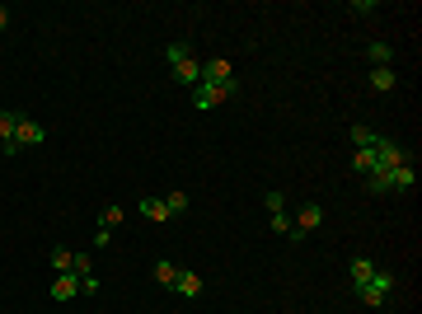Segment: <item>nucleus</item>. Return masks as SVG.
<instances>
[{"instance_id":"26","label":"nucleus","mask_w":422,"mask_h":314,"mask_svg":"<svg viewBox=\"0 0 422 314\" xmlns=\"http://www.w3.org/2000/svg\"><path fill=\"white\" fill-rule=\"evenodd\" d=\"M263 202H267V216H277V211H286V197H281V192H267Z\"/></svg>"},{"instance_id":"28","label":"nucleus","mask_w":422,"mask_h":314,"mask_svg":"<svg viewBox=\"0 0 422 314\" xmlns=\"http://www.w3.org/2000/svg\"><path fill=\"white\" fill-rule=\"evenodd\" d=\"M352 15H375V0H352Z\"/></svg>"},{"instance_id":"10","label":"nucleus","mask_w":422,"mask_h":314,"mask_svg":"<svg viewBox=\"0 0 422 314\" xmlns=\"http://www.w3.org/2000/svg\"><path fill=\"white\" fill-rule=\"evenodd\" d=\"M141 216H146V220H155V225L174 220V216H169V206H164V197H141Z\"/></svg>"},{"instance_id":"27","label":"nucleus","mask_w":422,"mask_h":314,"mask_svg":"<svg viewBox=\"0 0 422 314\" xmlns=\"http://www.w3.org/2000/svg\"><path fill=\"white\" fill-rule=\"evenodd\" d=\"M90 244H94V249H108V244H113V230H104V225H99V230H94V239H90Z\"/></svg>"},{"instance_id":"15","label":"nucleus","mask_w":422,"mask_h":314,"mask_svg":"<svg viewBox=\"0 0 422 314\" xmlns=\"http://www.w3.org/2000/svg\"><path fill=\"white\" fill-rule=\"evenodd\" d=\"M366 188H371V197H390L394 183H390V173L385 169H375V173H366Z\"/></svg>"},{"instance_id":"6","label":"nucleus","mask_w":422,"mask_h":314,"mask_svg":"<svg viewBox=\"0 0 422 314\" xmlns=\"http://www.w3.org/2000/svg\"><path fill=\"white\" fill-rule=\"evenodd\" d=\"M347 277H352V286H366L375 277V258L371 253H352V263H347Z\"/></svg>"},{"instance_id":"23","label":"nucleus","mask_w":422,"mask_h":314,"mask_svg":"<svg viewBox=\"0 0 422 314\" xmlns=\"http://www.w3.org/2000/svg\"><path fill=\"white\" fill-rule=\"evenodd\" d=\"M164 206H169V216H183V211H188V192L183 188L169 192V197H164Z\"/></svg>"},{"instance_id":"5","label":"nucleus","mask_w":422,"mask_h":314,"mask_svg":"<svg viewBox=\"0 0 422 314\" xmlns=\"http://www.w3.org/2000/svg\"><path fill=\"white\" fill-rule=\"evenodd\" d=\"M291 225H296V235H310V230H319V225H324V206H319V202H305V206H300V216L291 220Z\"/></svg>"},{"instance_id":"25","label":"nucleus","mask_w":422,"mask_h":314,"mask_svg":"<svg viewBox=\"0 0 422 314\" xmlns=\"http://www.w3.org/2000/svg\"><path fill=\"white\" fill-rule=\"evenodd\" d=\"M267 225H272V235H291V230H296L286 211H277V216H267Z\"/></svg>"},{"instance_id":"3","label":"nucleus","mask_w":422,"mask_h":314,"mask_svg":"<svg viewBox=\"0 0 422 314\" xmlns=\"http://www.w3.org/2000/svg\"><path fill=\"white\" fill-rule=\"evenodd\" d=\"M399 164H408L404 159V145L399 141H390V136H375V169H399Z\"/></svg>"},{"instance_id":"7","label":"nucleus","mask_w":422,"mask_h":314,"mask_svg":"<svg viewBox=\"0 0 422 314\" xmlns=\"http://www.w3.org/2000/svg\"><path fill=\"white\" fill-rule=\"evenodd\" d=\"M15 141H19V150H29V145H43V141H47V127H38L33 117H19Z\"/></svg>"},{"instance_id":"24","label":"nucleus","mask_w":422,"mask_h":314,"mask_svg":"<svg viewBox=\"0 0 422 314\" xmlns=\"http://www.w3.org/2000/svg\"><path fill=\"white\" fill-rule=\"evenodd\" d=\"M164 57H169V66H178V62H188V57H192V48H188V43H169V48H164Z\"/></svg>"},{"instance_id":"18","label":"nucleus","mask_w":422,"mask_h":314,"mask_svg":"<svg viewBox=\"0 0 422 314\" xmlns=\"http://www.w3.org/2000/svg\"><path fill=\"white\" fill-rule=\"evenodd\" d=\"M47 263L57 267V272H71V249H66V244H52V249H47Z\"/></svg>"},{"instance_id":"9","label":"nucleus","mask_w":422,"mask_h":314,"mask_svg":"<svg viewBox=\"0 0 422 314\" xmlns=\"http://www.w3.org/2000/svg\"><path fill=\"white\" fill-rule=\"evenodd\" d=\"M174 80H178V85H188V90H192V85H197V80H202V62H197V57H188V62H178V66H174Z\"/></svg>"},{"instance_id":"17","label":"nucleus","mask_w":422,"mask_h":314,"mask_svg":"<svg viewBox=\"0 0 422 314\" xmlns=\"http://www.w3.org/2000/svg\"><path fill=\"white\" fill-rule=\"evenodd\" d=\"M366 57H371V66H394V48H390V43H371Z\"/></svg>"},{"instance_id":"11","label":"nucleus","mask_w":422,"mask_h":314,"mask_svg":"<svg viewBox=\"0 0 422 314\" xmlns=\"http://www.w3.org/2000/svg\"><path fill=\"white\" fill-rule=\"evenodd\" d=\"M76 291H80V277H76V272H62V277L52 282V300H76Z\"/></svg>"},{"instance_id":"16","label":"nucleus","mask_w":422,"mask_h":314,"mask_svg":"<svg viewBox=\"0 0 422 314\" xmlns=\"http://www.w3.org/2000/svg\"><path fill=\"white\" fill-rule=\"evenodd\" d=\"M150 277H155L160 286H174V277H178V263H174V258H160V263L150 267Z\"/></svg>"},{"instance_id":"4","label":"nucleus","mask_w":422,"mask_h":314,"mask_svg":"<svg viewBox=\"0 0 422 314\" xmlns=\"http://www.w3.org/2000/svg\"><path fill=\"white\" fill-rule=\"evenodd\" d=\"M225 80H234V71H230V62H225V57L202 62V80H197V85H225Z\"/></svg>"},{"instance_id":"20","label":"nucleus","mask_w":422,"mask_h":314,"mask_svg":"<svg viewBox=\"0 0 422 314\" xmlns=\"http://www.w3.org/2000/svg\"><path fill=\"white\" fill-rule=\"evenodd\" d=\"M71 272H76V277H90V272H94V258H90L85 249H80V253H71Z\"/></svg>"},{"instance_id":"19","label":"nucleus","mask_w":422,"mask_h":314,"mask_svg":"<svg viewBox=\"0 0 422 314\" xmlns=\"http://www.w3.org/2000/svg\"><path fill=\"white\" fill-rule=\"evenodd\" d=\"M375 136H380V131H371V127H352V145H357V150H375Z\"/></svg>"},{"instance_id":"8","label":"nucleus","mask_w":422,"mask_h":314,"mask_svg":"<svg viewBox=\"0 0 422 314\" xmlns=\"http://www.w3.org/2000/svg\"><path fill=\"white\" fill-rule=\"evenodd\" d=\"M174 291H178V296H202V277H197V272H188V267H178V277H174Z\"/></svg>"},{"instance_id":"29","label":"nucleus","mask_w":422,"mask_h":314,"mask_svg":"<svg viewBox=\"0 0 422 314\" xmlns=\"http://www.w3.org/2000/svg\"><path fill=\"white\" fill-rule=\"evenodd\" d=\"M80 291H85V296H94V291H99V277H94V272H90V277H80Z\"/></svg>"},{"instance_id":"1","label":"nucleus","mask_w":422,"mask_h":314,"mask_svg":"<svg viewBox=\"0 0 422 314\" xmlns=\"http://www.w3.org/2000/svg\"><path fill=\"white\" fill-rule=\"evenodd\" d=\"M239 94V85L234 80H225V85H192V108L206 113V108H216V104H225V99Z\"/></svg>"},{"instance_id":"2","label":"nucleus","mask_w":422,"mask_h":314,"mask_svg":"<svg viewBox=\"0 0 422 314\" xmlns=\"http://www.w3.org/2000/svg\"><path fill=\"white\" fill-rule=\"evenodd\" d=\"M394 282H399V277H390V272H380V267H375V277H371V282H366V286H357L361 305H371V310H380V305H385V300H390Z\"/></svg>"},{"instance_id":"13","label":"nucleus","mask_w":422,"mask_h":314,"mask_svg":"<svg viewBox=\"0 0 422 314\" xmlns=\"http://www.w3.org/2000/svg\"><path fill=\"white\" fill-rule=\"evenodd\" d=\"M390 183H394V192H413V188H418V173H413V164H399V169H390Z\"/></svg>"},{"instance_id":"30","label":"nucleus","mask_w":422,"mask_h":314,"mask_svg":"<svg viewBox=\"0 0 422 314\" xmlns=\"http://www.w3.org/2000/svg\"><path fill=\"white\" fill-rule=\"evenodd\" d=\"M10 29V10H5V5H0V33Z\"/></svg>"},{"instance_id":"21","label":"nucleus","mask_w":422,"mask_h":314,"mask_svg":"<svg viewBox=\"0 0 422 314\" xmlns=\"http://www.w3.org/2000/svg\"><path fill=\"white\" fill-rule=\"evenodd\" d=\"M99 225H104V230H118V225H122V206H104V211H99Z\"/></svg>"},{"instance_id":"14","label":"nucleus","mask_w":422,"mask_h":314,"mask_svg":"<svg viewBox=\"0 0 422 314\" xmlns=\"http://www.w3.org/2000/svg\"><path fill=\"white\" fill-rule=\"evenodd\" d=\"M19 117H24V113H10V108H0V145H10V141H15V131H19Z\"/></svg>"},{"instance_id":"22","label":"nucleus","mask_w":422,"mask_h":314,"mask_svg":"<svg viewBox=\"0 0 422 314\" xmlns=\"http://www.w3.org/2000/svg\"><path fill=\"white\" fill-rule=\"evenodd\" d=\"M352 169L357 173H375V150H357V155H352Z\"/></svg>"},{"instance_id":"12","label":"nucleus","mask_w":422,"mask_h":314,"mask_svg":"<svg viewBox=\"0 0 422 314\" xmlns=\"http://www.w3.org/2000/svg\"><path fill=\"white\" fill-rule=\"evenodd\" d=\"M394 85H399V76H394V66H371V90H380V94H390Z\"/></svg>"}]
</instances>
